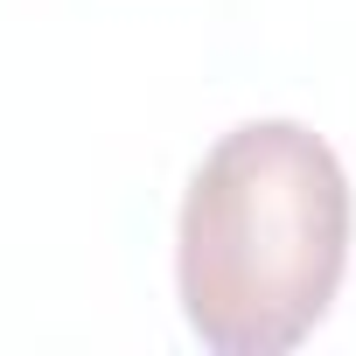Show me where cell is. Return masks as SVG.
Returning <instances> with one entry per match:
<instances>
[{"mask_svg": "<svg viewBox=\"0 0 356 356\" xmlns=\"http://www.w3.org/2000/svg\"><path fill=\"white\" fill-rule=\"evenodd\" d=\"M349 175L293 119L231 126L182 196V300L210 349L300 342L342 286Z\"/></svg>", "mask_w": 356, "mask_h": 356, "instance_id": "6da1fadb", "label": "cell"}]
</instances>
